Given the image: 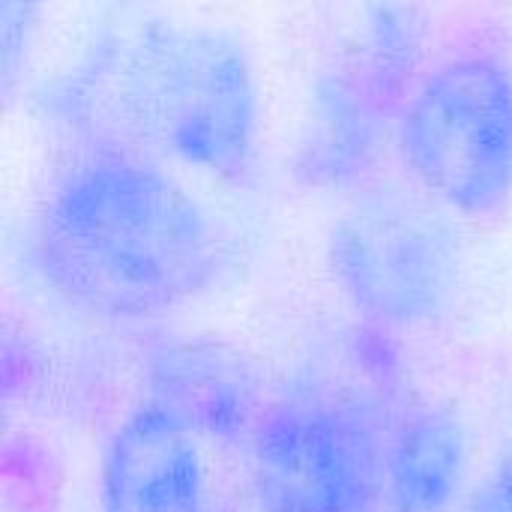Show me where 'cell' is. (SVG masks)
<instances>
[{"mask_svg": "<svg viewBox=\"0 0 512 512\" xmlns=\"http://www.w3.org/2000/svg\"><path fill=\"white\" fill-rule=\"evenodd\" d=\"M261 512H372L384 429L312 399L267 408L252 444Z\"/></svg>", "mask_w": 512, "mask_h": 512, "instance_id": "obj_6", "label": "cell"}, {"mask_svg": "<svg viewBox=\"0 0 512 512\" xmlns=\"http://www.w3.org/2000/svg\"><path fill=\"white\" fill-rule=\"evenodd\" d=\"M423 51L414 9L378 6L351 51L327 69L309 96V114L294 150V174L315 189L357 183L378 159L390 123L411 99V78ZM402 120V114H399Z\"/></svg>", "mask_w": 512, "mask_h": 512, "instance_id": "obj_5", "label": "cell"}, {"mask_svg": "<svg viewBox=\"0 0 512 512\" xmlns=\"http://www.w3.org/2000/svg\"><path fill=\"white\" fill-rule=\"evenodd\" d=\"M327 264L348 303L381 330L432 324L459 291L450 225L402 189L360 195L330 231Z\"/></svg>", "mask_w": 512, "mask_h": 512, "instance_id": "obj_4", "label": "cell"}, {"mask_svg": "<svg viewBox=\"0 0 512 512\" xmlns=\"http://www.w3.org/2000/svg\"><path fill=\"white\" fill-rule=\"evenodd\" d=\"M99 512H207L198 438L147 402L135 408L102 450Z\"/></svg>", "mask_w": 512, "mask_h": 512, "instance_id": "obj_8", "label": "cell"}, {"mask_svg": "<svg viewBox=\"0 0 512 512\" xmlns=\"http://www.w3.org/2000/svg\"><path fill=\"white\" fill-rule=\"evenodd\" d=\"M468 471L465 429L441 405H408L384 432L372 512H450Z\"/></svg>", "mask_w": 512, "mask_h": 512, "instance_id": "obj_9", "label": "cell"}, {"mask_svg": "<svg viewBox=\"0 0 512 512\" xmlns=\"http://www.w3.org/2000/svg\"><path fill=\"white\" fill-rule=\"evenodd\" d=\"M465 512H512V456L501 459L474 489Z\"/></svg>", "mask_w": 512, "mask_h": 512, "instance_id": "obj_10", "label": "cell"}, {"mask_svg": "<svg viewBox=\"0 0 512 512\" xmlns=\"http://www.w3.org/2000/svg\"><path fill=\"white\" fill-rule=\"evenodd\" d=\"M87 153L174 159L222 180L255 171L261 99L246 48L213 27L141 21L102 33L51 90Z\"/></svg>", "mask_w": 512, "mask_h": 512, "instance_id": "obj_1", "label": "cell"}, {"mask_svg": "<svg viewBox=\"0 0 512 512\" xmlns=\"http://www.w3.org/2000/svg\"><path fill=\"white\" fill-rule=\"evenodd\" d=\"M33 255L63 303L114 321L165 315L201 297L222 267L201 201L129 153H87L51 186Z\"/></svg>", "mask_w": 512, "mask_h": 512, "instance_id": "obj_2", "label": "cell"}, {"mask_svg": "<svg viewBox=\"0 0 512 512\" xmlns=\"http://www.w3.org/2000/svg\"><path fill=\"white\" fill-rule=\"evenodd\" d=\"M147 405L165 411L189 435L249 447L267 408L261 387L234 351L204 339H168L144 363Z\"/></svg>", "mask_w": 512, "mask_h": 512, "instance_id": "obj_7", "label": "cell"}, {"mask_svg": "<svg viewBox=\"0 0 512 512\" xmlns=\"http://www.w3.org/2000/svg\"><path fill=\"white\" fill-rule=\"evenodd\" d=\"M399 141L417 183L444 207L483 219L512 198V72L483 51L441 60L414 87Z\"/></svg>", "mask_w": 512, "mask_h": 512, "instance_id": "obj_3", "label": "cell"}]
</instances>
